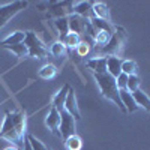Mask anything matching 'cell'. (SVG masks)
I'll use <instances>...</instances> for the list:
<instances>
[{
	"label": "cell",
	"instance_id": "19",
	"mask_svg": "<svg viewBox=\"0 0 150 150\" xmlns=\"http://www.w3.org/2000/svg\"><path fill=\"white\" fill-rule=\"evenodd\" d=\"M57 75V68L51 63H48V65H44L39 71H38V77L48 81V80H53L54 77Z\"/></svg>",
	"mask_w": 150,
	"mask_h": 150
},
{
	"label": "cell",
	"instance_id": "31",
	"mask_svg": "<svg viewBox=\"0 0 150 150\" xmlns=\"http://www.w3.org/2000/svg\"><path fill=\"white\" fill-rule=\"evenodd\" d=\"M23 150H33L32 149V146H30V143H29V140L26 138L24 140V143H23Z\"/></svg>",
	"mask_w": 150,
	"mask_h": 150
},
{
	"label": "cell",
	"instance_id": "5",
	"mask_svg": "<svg viewBox=\"0 0 150 150\" xmlns=\"http://www.w3.org/2000/svg\"><path fill=\"white\" fill-rule=\"evenodd\" d=\"M29 6L27 2H12V3H6L0 6V29H3L6 24L14 18L18 12H21L23 9H26Z\"/></svg>",
	"mask_w": 150,
	"mask_h": 150
},
{
	"label": "cell",
	"instance_id": "25",
	"mask_svg": "<svg viewBox=\"0 0 150 150\" xmlns=\"http://www.w3.org/2000/svg\"><path fill=\"white\" fill-rule=\"evenodd\" d=\"M111 36L112 35H110L107 32H96V36H95V39H93V42H95L93 47H99V48L105 47L108 44V41L111 39Z\"/></svg>",
	"mask_w": 150,
	"mask_h": 150
},
{
	"label": "cell",
	"instance_id": "30",
	"mask_svg": "<svg viewBox=\"0 0 150 150\" xmlns=\"http://www.w3.org/2000/svg\"><path fill=\"white\" fill-rule=\"evenodd\" d=\"M128 77H129V75H126V74H123V72H122L119 77L116 78V84H117V89H119V90H126Z\"/></svg>",
	"mask_w": 150,
	"mask_h": 150
},
{
	"label": "cell",
	"instance_id": "12",
	"mask_svg": "<svg viewBox=\"0 0 150 150\" xmlns=\"http://www.w3.org/2000/svg\"><path fill=\"white\" fill-rule=\"evenodd\" d=\"M107 59V72L112 78H117L122 74V59L116 56H108Z\"/></svg>",
	"mask_w": 150,
	"mask_h": 150
},
{
	"label": "cell",
	"instance_id": "27",
	"mask_svg": "<svg viewBox=\"0 0 150 150\" xmlns=\"http://www.w3.org/2000/svg\"><path fill=\"white\" fill-rule=\"evenodd\" d=\"M140 84H141V81H140V77L137 74H134V75H129L128 77V86H126V90L128 92H131V93H134V92H137L140 89Z\"/></svg>",
	"mask_w": 150,
	"mask_h": 150
},
{
	"label": "cell",
	"instance_id": "33",
	"mask_svg": "<svg viewBox=\"0 0 150 150\" xmlns=\"http://www.w3.org/2000/svg\"><path fill=\"white\" fill-rule=\"evenodd\" d=\"M48 150H51V149H48Z\"/></svg>",
	"mask_w": 150,
	"mask_h": 150
},
{
	"label": "cell",
	"instance_id": "23",
	"mask_svg": "<svg viewBox=\"0 0 150 150\" xmlns=\"http://www.w3.org/2000/svg\"><path fill=\"white\" fill-rule=\"evenodd\" d=\"M3 48H6L8 51H11V53H14L18 59H24V57L29 56L27 47L24 45V42H23V44H17V45H6V47H3Z\"/></svg>",
	"mask_w": 150,
	"mask_h": 150
},
{
	"label": "cell",
	"instance_id": "2",
	"mask_svg": "<svg viewBox=\"0 0 150 150\" xmlns=\"http://www.w3.org/2000/svg\"><path fill=\"white\" fill-rule=\"evenodd\" d=\"M128 41V33L123 27L116 26V30L112 33L111 39L108 41V44L105 47H95V57H108V56H116L120 57L125 45H126Z\"/></svg>",
	"mask_w": 150,
	"mask_h": 150
},
{
	"label": "cell",
	"instance_id": "15",
	"mask_svg": "<svg viewBox=\"0 0 150 150\" xmlns=\"http://www.w3.org/2000/svg\"><path fill=\"white\" fill-rule=\"evenodd\" d=\"M24 39H26V32H21V30H17V32H12L9 33L3 41H0V47H6V45H17V44H23Z\"/></svg>",
	"mask_w": 150,
	"mask_h": 150
},
{
	"label": "cell",
	"instance_id": "16",
	"mask_svg": "<svg viewBox=\"0 0 150 150\" xmlns=\"http://www.w3.org/2000/svg\"><path fill=\"white\" fill-rule=\"evenodd\" d=\"M90 23H92L95 32H107V33L112 35V33H114V30H116V26H114V24H111V21H105V20L95 18L93 17L90 20Z\"/></svg>",
	"mask_w": 150,
	"mask_h": 150
},
{
	"label": "cell",
	"instance_id": "9",
	"mask_svg": "<svg viewBox=\"0 0 150 150\" xmlns=\"http://www.w3.org/2000/svg\"><path fill=\"white\" fill-rule=\"evenodd\" d=\"M72 14L80 15V17L87 18V20H92L95 17L93 15V2H77V3H74Z\"/></svg>",
	"mask_w": 150,
	"mask_h": 150
},
{
	"label": "cell",
	"instance_id": "28",
	"mask_svg": "<svg viewBox=\"0 0 150 150\" xmlns=\"http://www.w3.org/2000/svg\"><path fill=\"white\" fill-rule=\"evenodd\" d=\"M92 47H93V45H90L87 41H81L80 45L75 48V51H77V54H78L80 57H87V56L90 54V51H92Z\"/></svg>",
	"mask_w": 150,
	"mask_h": 150
},
{
	"label": "cell",
	"instance_id": "21",
	"mask_svg": "<svg viewBox=\"0 0 150 150\" xmlns=\"http://www.w3.org/2000/svg\"><path fill=\"white\" fill-rule=\"evenodd\" d=\"M83 39H81V36L80 35H77V33H72V32H69L68 35H66V38L63 39V45L66 47V50H75L78 45H80V42H81Z\"/></svg>",
	"mask_w": 150,
	"mask_h": 150
},
{
	"label": "cell",
	"instance_id": "24",
	"mask_svg": "<svg viewBox=\"0 0 150 150\" xmlns=\"http://www.w3.org/2000/svg\"><path fill=\"white\" fill-rule=\"evenodd\" d=\"M65 147L68 150H81L83 149V140H81V137H78L77 134L69 137L68 140H65Z\"/></svg>",
	"mask_w": 150,
	"mask_h": 150
},
{
	"label": "cell",
	"instance_id": "32",
	"mask_svg": "<svg viewBox=\"0 0 150 150\" xmlns=\"http://www.w3.org/2000/svg\"><path fill=\"white\" fill-rule=\"evenodd\" d=\"M5 150H18V147H15V146H8Z\"/></svg>",
	"mask_w": 150,
	"mask_h": 150
},
{
	"label": "cell",
	"instance_id": "10",
	"mask_svg": "<svg viewBox=\"0 0 150 150\" xmlns=\"http://www.w3.org/2000/svg\"><path fill=\"white\" fill-rule=\"evenodd\" d=\"M45 125H47V128L51 131L53 134H59V126H60V112L51 107L48 111V114L45 117Z\"/></svg>",
	"mask_w": 150,
	"mask_h": 150
},
{
	"label": "cell",
	"instance_id": "22",
	"mask_svg": "<svg viewBox=\"0 0 150 150\" xmlns=\"http://www.w3.org/2000/svg\"><path fill=\"white\" fill-rule=\"evenodd\" d=\"M66 51H68L66 47L63 45V42H60V41H54L48 48V53L51 54L53 57H63L66 54Z\"/></svg>",
	"mask_w": 150,
	"mask_h": 150
},
{
	"label": "cell",
	"instance_id": "20",
	"mask_svg": "<svg viewBox=\"0 0 150 150\" xmlns=\"http://www.w3.org/2000/svg\"><path fill=\"white\" fill-rule=\"evenodd\" d=\"M132 96H134V99H135L137 105L141 107V108H144V110H147V111H150V98L147 96V93H144L141 89H138L137 92L132 93Z\"/></svg>",
	"mask_w": 150,
	"mask_h": 150
},
{
	"label": "cell",
	"instance_id": "1",
	"mask_svg": "<svg viewBox=\"0 0 150 150\" xmlns=\"http://www.w3.org/2000/svg\"><path fill=\"white\" fill-rule=\"evenodd\" d=\"M27 128V117L26 112L20 110L6 111L2 128H0V138H3L15 147H23V143L26 140V129Z\"/></svg>",
	"mask_w": 150,
	"mask_h": 150
},
{
	"label": "cell",
	"instance_id": "8",
	"mask_svg": "<svg viewBox=\"0 0 150 150\" xmlns=\"http://www.w3.org/2000/svg\"><path fill=\"white\" fill-rule=\"evenodd\" d=\"M65 111L69 112L75 120H81L80 108H78V104H77V96H75L74 89H69V92H68L66 101H65Z\"/></svg>",
	"mask_w": 150,
	"mask_h": 150
},
{
	"label": "cell",
	"instance_id": "26",
	"mask_svg": "<svg viewBox=\"0 0 150 150\" xmlns=\"http://www.w3.org/2000/svg\"><path fill=\"white\" fill-rule=\"evenodd\" d=\"M122 72L126 74V75H134L137 74V62L126 59V60H122Z\"/></svg>",
	"mask_w": 150,
	"mask_h": 150
},
{
	"label": "cell",
	"instance_id": "13",
	"mask_svg": "<svg viewBox=\"0 0 150 150\" xmlns=\"http://www.w3.org/2000/svg\"><path fill=\"white\" fill-rule=\"evenodd\" d=\"M86 66L93 74H105L107 72V59L105 57H93L86 62Z\"/></svg>",
	"mask_w": 150,
	"mask_h": 150
},
{
	"label": "cell",
	"instance_id": "6",
	"mask_svg": "<svg viewBox=\"0 0 150 150\" xmlns=\"http://www.w3.org/2000/svg\"><path fill=\"white\" fill-rule=\"evenodd\" d=\"M72 8L74 3L72 2H50L48 8H47V17H54L57 18H63V17H69L72 15Z\"/></svg>",
	"mask_w": 150,
	"mask_h": 150
},
{
	"label": "cell",
	"instance_id": "29",
	"mask_svg": "<svg viewBox=\"0 0 150 150\" xmlns=\"http://www.w3.org/2000/svg\"><path fill=\"white\" fill-rule=\"evenodd\" d=\"M26 138L29 140V143H30V146H32V149H33V150H48V147H47L42 141L38 140L35 135L27 134V135H26Z\"/></svg>",
	"mask_w": 150,
	"mask_h": 150
},
{
	"label": "cell",
	"instance_id": "7",
	"mask_svg": "<svg viewBox=\"0 0 150 150\" xmlns=\"http://www.w3.org/2000/svg\"><path fill=\"white\" fill-rule=\"evenodd\" d=\"M75 120L69 112H66L65 110L60 112V126H59V135H62V138L63 140H68L69 137L75 135Z\"/></svg>",
	"mask_w": 150,
	"mask_h": 150
},
{
	"label": "cell",
	"instance_id": "11",
	"mask_svg": "<svg viewBox=\"0 0 150 150\" xmlns=\"http://www.w3.org/2000/svg\"><path fill=\"white\" fill-rule=\"evenodd\" d=\"M69 89H71V86H69V84H65V86L56 93V96L53 98V101H51V107H54L59 112H62V111L65 110V101H66V96H68Z\"/></svg>",
	"mask_w": 150,
	"mask_h": 150
},
{
	"label": "cell",
	"instance_id": "4",
	"mask_svg": "<svg viewBox=\"0 0 150 150\" xmlns=\"http://www.w3.org/2000/svg\"><path fill=\"white\" fill-rule=\"evenodd\" d=\"M24 45L27 47L29 56L32 59H45L48 56V48L44 45V42L38 38L35 32H26V39H24Z\"/></svg>",
	"mask_w": 150,
	"mask_h": 150
},
{
	"label": "cell",
	"instance_id": "14",
	"mask_svg": "<svg viewBox=\"0 0 150 150\" xmlns=\"http://www.w3.org/2000/svg\"><path fill=\"white\" fill-rule=\"evenodd\" d=\"M119 95H120V99L123 102V107L126 108V112H135L137 110L140 108L138 105H137V102H135V99H134L131 92H128V90H119Z\"/></svg>",
	"mask_w": 150,
	"mask_h": 150
},
{
	"label": "cell",
	"instance_id": "18",
	"mask_svg": "<svg viewBox=\"0 0 150 150\" xmlns=\"http://www.w3.org/2000/svg\"><path fill=\"white\" fill-rule=\"evenodd\" d=\"M93 15L95 18H101L105 21H110V9L102 2H93Z\"/></svg>",
	"mask_w": 150,
	"mask_h": 150
},
{
	"label": "cell",
	"instance_id": "17",
	"mask_svg": "<svg viewBox=\"0 0 150 150\" xmlns=\"http://www.w3.org/2000/svg\"><path fill=\"white\" fill-rule=\"evenodd\" d=\"M54 26L59 32V41L63 42V39L66 38V35L69 33V17H63V18H57L54 21Z\"/></svg>",
	"mask_w": 150,
	"mask_h": 150
},
{
	"label": "cell",
	"instance_id": "3",
	"mask_svg": "<svg viewBox=\"0 0 150 150\" xmlns=\"http://www.w3.org/2000/svg\"><path fill=\"white\" fill-rule=\"evenodd\" d=\"M93 78L101 90L102 96L108 101L114 102L122 112H126V108L123 107V102L120 99V95H119V89H117V84H116V78H112L108 72L105 74H93Z\"/></svg>",
	"mask_w": 150,
	"mask_h": 150
}]
</instances>
